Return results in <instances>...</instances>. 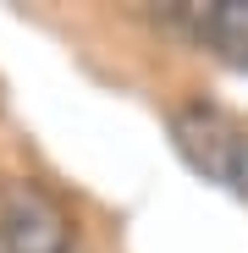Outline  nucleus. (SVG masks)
Segmentation results:
<instances>
[{"instance_id":"nucleus-1","label":"nucleus","mask_w":248,"mask_h":253,"mask_svg":"<svg viewBox=\"0 0 248 253\" xmlns=\"http://www.w3.org/2000/svg\"><path fill=\"white\" fill-rule=\"evenodd\" d=\"M171 143L204 182H215L248 198V126L215 105H182L171 110Z\"/></svg>"},{"instance_id":"nucleus-2","label":"nucleus","mask_w":248,"mask_h":253,"mask_svg":"<svg viewBox=\"0 0 248 253\" xmlns=\"http://www.w3.org/2000/svg\"><path fill=\"white\" fill-rule=\"evenodd\" d=\"M0 253H77L66 204L39 182L0 187Z\"/></svg>"},{"instance_id":"nucleus-3","label":"nucleus","mask_w":248,"mask_h":253,"mask_svg":"<svg viewBox=\"0 0 248 253\" xmlns=\"http://www.w3.org/2000/svg\"><path fill=\"white\" fill-rule=\"evenodd\" d=\"M160 22L182 28L204 50L248 72V0H198V6H165Z\"/></svg>"}]
</instances>
